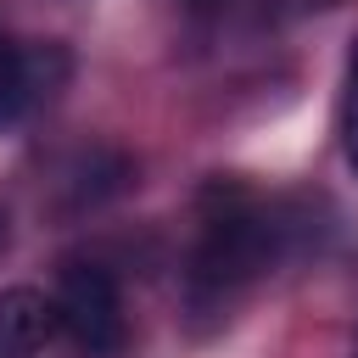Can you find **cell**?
<instances>
[{"mask_svg":"<svg viewBox=\"0 0 358 358\" xmlns=\"http://www.w3.org/2000/svg\"><path fill=\"white\" fill-rule=\"evenodd\" d=\"M280 224L235 185H213L201 196V241L190 252V308L224 313L274 257Z\"/></svg>","mask_w":358,"mask_h":358,"instance_id":"cell-1","label":"cell"},{"mask_svg":"<svg viewBox=\"0 0 358 358\" xmlns=\"http://www.w3.org/2000/svg\"><path fill=\"white\" fill-rule=\"evenodd\" d=\"M56 324L67 330V341L90 358H112L123 347V296H117V280L101 268V263H67L62 268V285H56Z\"/></svg>","mask_w":358,"mask_h":358,"instance_id":"cell-2","label":"cell"},{"mask_svg":"<svg viewBox=\"0 0 358 358\" xmlns=\"http://www.w3.org/2000/svg\"><path fill=\"white\" fill-rule=\"evenodd\" d=\"M50 324H56V308H50L39 291H28V285L0 291V336H6V341H17V347L34 352V347L50 336Z\"/></svg>","mask_w":358,"mask_h":358,"instance_id":"cell-3","label":"cell"},{"mask_svg":"<svg viewBox=\"0 0 358 358\" xmlns=\"http://www.w3.org/2000/svg\"><path fill=\"white\" fill-rule=\"evenodd\" d=\"M28 95H34L28 62H22V50L0 34V129H6V123H17V112L28 106Z\"/></svg>","mask_w":358,"mask_h":358,"instance_id":"cell-4","label":"cell"},{"mask_svg":"<svg viewBox=\"0 0 358 358\" xmlns=\"http://www.w3.org/2000/svg\"><path fill=\"white\" fill-rule=\"evenodd\" d=\"M341 151H347V162L358 168V34H352V50H347V90H341Z\"/></svg>","mask_w":358,"mask_h":358,"instance_id":"cell-5","label":"cell"},{"mask_svg":"<svg viewBox=\"0 0 358 358\" xmlns=\"http://www.w3.org/2000/svg\"><path fill=\"white\" fill-rule=\"evenodd\" d=\"M179 11H196V17H213V11H224L229 0H173Z\"/></svg>","mask_w":358,"mask_h":358,"instance_id":"cell-6","label":"cell"},{"mask_svg":"<svg viewBox=\"0 0 358 358\" xmlns=\"http://www.w3.org/2000/svg\"><path fill=\"white\" fill-rule=\"evenodd\" d=\"M0 358H28V347H17V341H6V336H0Z\"/></svg>","mask_w":358,"mask_h":358,"instance_id":"cell-7","label":"cell"}]
</instances>
